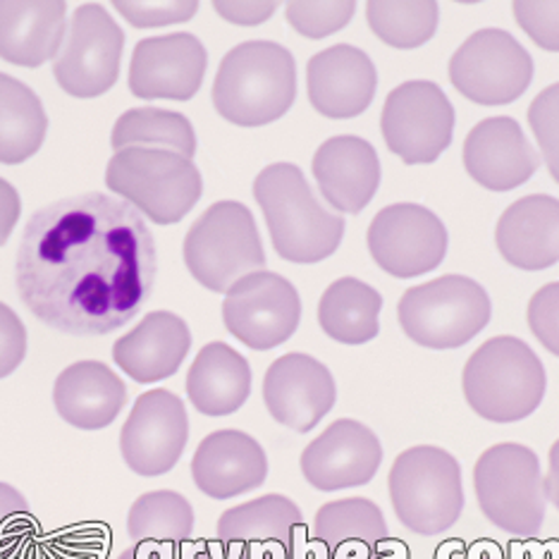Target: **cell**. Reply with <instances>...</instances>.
<instances>
[{
    "instance_id": "obj_31",
    "label": "cell",
    "mask_w": 559,
    "mask_h": 559,
    "mask_svg": "<svg viewBox=\"0 0 559 559\" xmlns=\"http://www.w3.org/2000/svg\"><path fill=\"white\" fill-rule=\"evenodd\" d=\"M48 118L32 88L0 72V163L20 165L41 148Z\"/></svg>"
},
{
    "instance_id": "obj_4",
    "label": "cell",
    "mask_w": 559,
    "mask_h": 559,
    "mask_svg": "<svg viewBox=\"0 0 559 559\" xmlns=\"http://www.w3.org/2000/svg\"><path fill=\"white\" fill-rule=\"evenodd\" d=\"M462 388L466 404L490 424H516L538 409L548 388L545 366L524 340L490 337L468 357Z\"/></svg>"
},
{
    "instance_id": "obj_46",
    "label": "cell",
    "mask_w": 559,
    "mask_h": 559,
    "mask_svg": "<svg viewBox=\"0 0 559 559\" xmlns=\"http://www.w3.org/2000/svg\"><path fill=\"white\" fill-rule=\"evenodd\" d=\"M118 559H182V552L170 548H156V545H134L124 550Z\"/></svg>"
},
{
    "instance_id": "obj_10",
    "label": "cell",
    "mask_w": 559,
    "mask_h": 559,
    "mask_svg": "<svg viewBox=\"0 0 559 559\" xmlns=\"http://www.w3.org/2000/svg\"><path fill=\"white\" fill-rule=\"evenodd\" d=\"M533 80V58L510 32L480 29L454 50L450 82L478 106H507L524 96Z\"/></svg>"
},
{
    "instance_id": "obj_32",
    "label": "cell",
    "mask_w": 559,
    "mask_h": 559,
    "mask_svg": "<svg viewBox=\"0 0 559 559\" xmlns=\"http://www.w3.org/2000/svg\"><path fill=\"white\" fill-rule=\"evenodd\" d=\"M194 510L185 495L175 490H154L136 498L127 514V533L136 545L180 548L192 538Z\"/></svg>"
},
{
    "instance_id": "obj_19",
    "label": "cell",
    "mask_w": 559,
    "mask_h": 559,
    "mask_svg": "<svg viewBox=\"0 0 559 559\" xmlns=\"http://www.w3.org/2000/svg\"><path fill=\"white\" fill-rule=\"evenodd\" d=\"M304 531L299 507L271 492L223 512L218 543L239 559H292Z\"/></svg>"
},
{
    "instance_id": "obj_29",
    "label": "cell",
    "mask_w": 559,
    "mask_h": 559,
    "mask_svg": "<svg viewBox=\"0 0 559 559\" xmlns=\"http://www.w3.org/2000/svg\"><path fill=\"white\" fill-rule=\"evenodd\" d=\"M388 536L383 512L368 498L328 502L313 519V538L330 559H376Z\"/></svg>"
},
{
    "instance_id": "obj_37",
    "label": "cell",
    "mask_w": 559,
    "mask_h": 559,
    "mask_svg": "<svg viewBox=\"0 0 559 559\" xmlns=\"http://www.w3.org/2000/svg\"><path fill=\"white\" fill-rule=\"evenodd\" d=\"M36 519L20 490L0 483V559H8L32 536Z\"/></svg>"
},
{
    "instance_id": "obj_9",
    "label": "cell",
    "mask_w": 559,
    "mask_h": 559,
    "mask_svg": "<svg viewBox=\"0 0 559 559\" xmlns=\"http://www.w3.org/2000/svg\"><path fill=\"white\" fill-rule=\"evenodd\" d=\"M490 297L476 280L442 275L406 289L397 304L404 335L426 349H460L490 323Z\"/></svg>"
},
{
    "instance_id": "obj_41",
    "label": "cell",
    "mask_w": 559,
    "mask_h": 559,
    "mask_svg": "<svg viewBox=\"0 0 559 559\" xmlns=\"http://www.w3.org/2000/svg\"><path fill=\"white\" fill-rule=\"evenodd\" d=\"M27 354V328L8 304L0 301V380L12 376Z\"/></svg>"
},
{
    "instance_id": "obj_16",
    "label": "cell",
    "mask_w": 559,
    "mask_h": 559,
    "mask_svg": "<svg viewBox=\"0 0 559 559\" xmlns=\"http://www.w3.org/2000/svg\"><path fill=\"white\" fill-rule=\"evenodd\" d=\"M209 53L194 34L151 36L136 44L130 92L142 100H189L206 78Z\"/></svg>"
},
{
    "instance_id": "obj_12",
    "label": "cell",
    "mask_w": 559,
    "mask_h": 559,
    "mask_svg": "<svg viewBox=\"0 0 559 559\" xmlns=\"http://www.w3.org/2000/svg\"><path fill=\"white\" fill-rule=\"evenodd\" d=\"M380 132L406 165L436 163L452 144L454 108L436 82H404L385 98Z\"/></svg>"
},
{
    "instance_id": "obj_1",
    "label": "cell",
    "mask_w": 559,
    "mask_h": 559,
    "mask_svg": "<svg viewBox=\"0 0 559 559\" xmlns=\"http://www.w3.org/2000/svg\"><path fill=\"white\" fill-rule=\"evenodd\" d=\"M156 239L144 215L106 194L48 203L32 215L17 249L20 297L66 335H108L154 295Z\"/></svg>"
},
{
    "instance_id": "obj_24",
    "label": "cell",
    "mask_w": 559,
    "mask_h": 559,
    "mask_svg": "<svg viewBox=\"0 0 559 559\" xmlns=\"http://www.w3.org/2000/svg\"><path fill=\"white\" fill-rule=\"evenodd\" d=\"M192 349V333L185 319L173 311H151L130 333L112 347L122 373L142 385L158 383L177 373Z\"/></svg>"
},
{
    "instance_id": "obj_40",
    "label": "cell",
    "mask_w": 559,
    "mask_h": 559,
    "mask_svg": "<svg viewBox=\"0 0 559 559\" xmlns=\"http://www.w3.org/2000/svg\"><path fill=\"white\" fill-rule=\"evenodd\" d=\"M528 328L533 337L559 357V283L543 285L528 301Z\"/></svg>"
},
{
    "instance_id": "obj_42",
    "label": "cell",
    "mask_w": 559,
    "mask_h": 559,
    "mask_svg": "<svg viewBox=\"0 0 559 559\" xmlns=\"http://www.w3.org/2000/svg\"><path fill=\"white\" fill-rule=\"evenodd\" d=\"M275 0H215L213 10L237 27H259L275 15Z\"/></svg>"
},
{
    "instance_id": "obj_33",
    "label": "cell",
    "mask_w": 559,
    "mask_h": 559,
    "mask_svg": "<svg viewBox=\"0 0 559 559\" xmlns=\"http://www.w3.org/2000/svg\"><path fill=\"white\" fill-rule=\"evenodd\" d=\"M112 148H158L192 160L197 154L194 127L182 112L163 108H132L122 112L110 134Z\"/></svg>"
},
{
    "instance_id": "obj_3",
    "label": "cell",
    "mask_w": 559,
    "mask_h": 559,
    "mask_svg": "<svg viewBox=\"0 0 559 559\" xmlns=\"http://www.w3.org/2000/svg\"><path fill=\"white\" fill-rule=\"evenodd\" d=\"M297 98L295 56L275 41H245L221 62L213 82V106L237 127L280 120Z\"/></svg>"
},
{
    "instance_id": "obj_25",
    "label": "cell",
    "mask_w": 559,
    "mask_h": 559,
    "mask_svg": "<svg viewBox=\"0 0 559 559\" xmlns=\"http://www.w3.org/2000/svg\"><path fill=\"white\" fill-rule=\"evenodd\" d=\"M495 245L514 269H550L559 261V199L531 194L514 201L495 227Z\"/></svg>"
},
{
    "instance_id": "obj_8",
    "label": "cell",
    "mask_w": 559,
    "mask_h": 559,
    "mask_svg": "<svg viewBox=\"0 0 559 559\" xmlns=\"http://www.w3.org/2000/svg\"><path fill=\"white\" fill-rule=\"evenodd\" d=\"M474 488L480 512L512 536H536L543 528L548 495L538 454L526 444L500 442L478 456Z\"/></svg>"
},
{
    "instance_id": "obj_5",
    "label": "cell",
    "mask_w": 559,
    "mask_h": 559,
    "mask_svg": "<svg viewBox=\"0 0 559 559\" xmlns=\"http://www.w3.org/2000/svg\"><path fill=\"white\" fill-rule=\"evenodd\" d=\"M390 502L404 528L438 536L452 528L464 510L462 466L436 444L404 450L390 468Z\"/></svg>"
},
{
    "instance_id": "obj_34",
    "label": "cell",
    "mask_w": 559,
    "mask_h": 559,
    "mask_svg": "<svg viewBox=\"0 0 559 559\" xmlns=\"http://www.w3.org/2000/svg\"><path fill=\"white\" fill-rule=\"evenodd\" d=\"M440 8L433 0H371L366 3V22L380 41L412 50L433 39Z\"/></svg>"
},
{
    "instance_id": "obj_28",
    "label": "cell",
    "mask_w": 559,
    "mask_h": 559,
    "mask_svg": "<svg viewBox=\"0 0 559 559\" xmlns=\"http://www.w3.org/2000/svg\"><path fill=\"white\" fill-rule=\"evenodd\" d=\"M187 395L201 414L230 416L251 395V366L225 342H209L189 368Z\"/></svg>"
},
{
    "instance_id": "obj_26",
    "label": "cell",
    "mask_w": 559,
    "mask_h": 559,
    "mask_svg": "<svg viewBox=\"0 0 559 559\" xmlns=\"http://www.w3.org/2000/svg\"><path fill=\"white\" fill-rule=\"evenodd\" d=\"M68 34V3H10L0 0V58L17 68L56 60Z\"/></svg>"
},
{
    "instance_id": "obj_7",
    "label": "cell",
    "mask_w": 559,
    "mask_h": 559,
    "mask_svg": "<svg viewBox=\"0 0 559 559\" xmlns=\"http://www.w3.org/2000/svg\"><path fill=\"white\" fill-rule=\"evenodd\" d=\"M106 185L156 225L185 221L203 192L194 160L158 148L118 151L106 168Z\"/></svg>"
},
{
    "instance_id": "obj_6",
    "label": "cell",
    "mask_w": 559,
    "mask_h": 559,
    "mask_svg": "<svg viewBox=\"0 0 559 559\" xmlns=\"http://www.w3.org/2000/svg\"><path fill=\"white\" fill-rule=\"evenodd\" d=\"M185 265L199 285L227 295L237 280L265 269L261 235L251 211L239 201H218L189 227Z\"/></svg>"
},
{
    "instance_id": "obj_38",
    "label": "cell",
    "mask_w": 559,
    "mask_h": 559,
    "mask_svg": "<svg viewBox=\"0 0 559 559\" xmlns=\"http://www.w3.org/2000/svg\"><path fill=\"white\" fill-rule=\"evenodd\" d=\"M120 15L136 29L168 27L192 20L199 12L197 0H175V3H139V0H116L112 3Z\"/></svg>"
},
{
    "instance_id": "obj_43",
    "label": "cell",
    "mask_w": 559,
    "mask_h": 559,
    "mask_svg": "<svg viewBox=\"0 0 559 559\" xmlns=\"http://www.w3.org/2000/svg\"><path fill=\"white\" fill-rule=\"evenodd\" d=\"M20 213H22V199L17 194V189L0 177V247L5 245L12 230H15Z\"/></svg>"
},
{
    "instance_id": "obj_14",
    "label": "cell",
    "mask_w": 559,
    "mask_h": 559,
    "mask_svg": "<svg viewBox=\"0 0 559 559\" xmlns=\"http://www.w3.org/2000/svg\"><path fill=\"white\" fill-rule=\"evenodd\" d=\"M368 251L392 277H418L448 257V227L418 203H392L368 225Z\"/></svg>"
},
{
    "instance_id": "obj_44",
    "label": "cell",
    "mask_w": 559,
    "mask_h": 559,
    "mask_svg": "<svg viewBox=\"0 0 559 559\" xmlns=\"http://www.w3.org/2000/svg\"><path fill=\"white\" fill-rule=\"evenodd\" d=\"M545 495H548V502H552L559 512V440L550 448V460H548V476H545Z\"/></svg>"
},
{
    "instance_id": "obj_30",
    "label": "cell",
    "mask_w": 559,
    "mask_h": 559,
    "mask_svg": "<svg viewBox=\"0 0 559 559\" xmlns=\"http://www.w3.org/2000/svg\"><path fill=\"white\" fill-rule=\"evenodd\" d=\"M383 297L359 277H340L319 301L321 330L342 345H366L380 333Z\"/></svg>"
},
{
    "instance_id": "obj_13",
    "label": "cell",
    "mask_w": 559,
    "mask_h": 559,
    "mask_svg": "<svg viewBox=\"0 0 559 559\" xmlns=\"http://www.w3.org/2000/svg\"><path fill=\"white\" fill-rule=\"evenodd\" d=\"M301 299L287 277L259 271L227 289L223 323L227 333L253 352H269L297 333Z\"/></svg>"
},
{
    "instance_id": "obj_23",
    "label": "cell",
    "mask_w": 559,
    "mask_h": 559,
    "mask_svg": "<svg viewBox=\"0 0 559 559\" xmlns=\"http://www.w3.org/2000/svg\"><path fill=\"white\" fill-rule=\"evenodd\" d=\"M311 170L323 199L337 213L357 215L380 187V160L373 144L354 134L328 139L319 146Z\"/></svg>"
},
{
    "instance_id": "obj_39",
    "label": "cell",
    "mask_w": 559,
    "mask_h": 559,
    "mask_svg": "<svg viewBox=\"0 0 559 559\" xmlns=\"http://www.w3.org/2000/svg\"><path fill=\"white\" fill-rule=\"evenodd\" d=\"M519 27L524 29L531 41L559 53V3L550 0H516L512 3Z\"/></svg>"
},
{
    "instance_id": "obj_35",
    "label": "cell",
    "mask_w": 559,
    "mask_h": 559,
    "mask_svg": "<svg viewBox=\"0 0 559 559\" xmlns=\"http://www.w3.org/2000/svg\"><path fill=\"white\" fill-rule=\"evenodd\" d=\"M354 12H357L354 0H335V3L295 0V3H287L285 17L289 27L307 39H325V36L345 29Z\"/></svg>"
},
{
    "instance_id": "obj_2",
    "label": "cell",
    "mask_w": 559,
    "mask_h": 559,
    "mask_svg": "<svg viewBox=\"0 0 559 559\" xmlns=\"http://www.w3.org/2000/svg\"><path fill=\"white\" fill-rule=\"evenodd\" d=\"M273 249L289 263H319L333 257L345 237V218L323 209L307 177L292 163H273L253 180Z\"/></svg>"
},
{
    "instance_id": "obj_21",
    "label": "cell",
    "mask_w": 559,
    "mask_h": 559,
    "mask_svg": "<svg viewBox=\"0 0 559 559\" xmlns=\"http://www.w3.org/2000/svg\"><path fill=\"white\" fill-rule=\"evenodd\" d=\"M307 88L311 106L323 118L349 120L373 104L378 72L361 48L337 44L309 60Z\"/></svg>"
},
{
    "instance_id": "obj_22",
    "label": "cell",
    "mask_w": 559,
    "mask_h": 559,
    "mask_svg": "<svg viewBox=\"0 0 559 559\" xmlns=\"http://www.w3.org/2000/svg\"><path fill=\"white\" fill-rule=\"evenodd\" d=\"M269 476V456L259 440L241 430H215L194 452L192 478L213 500H230L257 490Z\"/></svg>"
},
{
    "instance_id": "obj_20",
    "label": "cell",
    "mask_w": 559,
    "mask_h": 559,
    "mask_svg": "<svg viewBox=\"0 0 559 559\" xmlns=\"http://www.w3.org/2000/svg\"><path fill=\"white\" fill-rule=\"evenodd\" d=\"M468 177L490 192H512L536 175L540 156L514 118L478 122L462 148Z\"/></svg>"
},
{
    "instance_id": "obj_15",
    "label": "cell",
    "mask_w": 559,
    "mask_h": 559,
    "mask_svg": "<svg viewBox=\"0 0 559 559\" xmlns=\"http://www.w3.org/2000/svg\"><path fill=\"white\" fill-rule=\"evenodd\" d=\"M189 440L185 402L170 390L144 392L120 433L124 464L139 476H163L180 462Z\"/></svg>"
},
{
    "instance_id": "obj_11",
    "label": "cell",
    "mask_w": 559,
    "mask_h": 559,
    "mask_svg": "<svg viewBox=\"0 0 559 559\" xmlns=\"http://www.w3.org/2000/svg\"><path fill=\"white\" fill-rule=\"evenodd\" d=\"M124 34L110 12L84 3L68 24L66 41L53 62V78L74 98H96L118 82Z\"/></svg>"
},
{
    "instance_id": "obj_45",
    "label": "cell",
    "mask_w": 559,
    "mask_h": 559,
    "mask_svg": "<svg viewBox=\"0 0 559 559\" xmlns=\"http://www.w3.org/2000/svg\"><path fill=\"white\" fill-rule=\"evenodd\" d=\"M182 559H239L227 552L221 543H199L182 550Z\"/></svg>"
},
{
    "instance_id": "obj_47",
    "label": "cell",
    "mask_w": 559,
    "mask_h": 559,
    "mask_svg": "<svg viewBox=\"0 0 559 559\" xmlns=\"http://www.w3.org/2000/svg\"><path fill=\"white\" fill-rule=\"evenodd\" d=\"M495 559H502V555H500V552H498V555H495Z\"/></svg>"
},
{
    "instance_id": "obj_27",
    "label": "cell",
    "mask_w": 559,
    "mask_h": 559,
    "mask_svg": "<svg viewBox=\"0 0 559 559\" xmlns=\"http://www.w3.org/2000/svg\"><path fill=\"white\" fill-rule=\"evenodd\" d=\"M127 402L120 376L100 361H78L56 378L53 404L66 424L80 430L108 428Z\"/></svg>"
},
{
    "instance_id": "obj_17",
    "label": "cell",
    "mask_w": 559,
    "mask_h": 559,
    "mask_svg": "<svg viewBox=\"0 0 559 559\" xmlns=\"http://www.w3.org/2000/svg\"><path fill=\"white\" fill-rule=\"evenodd\" d=\"M337 400L330 368L309 354L292 352L275 359L263 378L265 409L280 426L309 433L330 414Z\"/></svg>"
},
{
    "instance_id": "obj_18",
    "label": "cell",
    "mask_w": 559,
    "mask_h": 559,
    "mask_svg": "<svg viewBox=\"0 0 559 559\" xmlns=\"http://www.w3.org/2000/svg\"><path fill=\"white\" fill-rule=\"evenodd\" d=\"M301 474L323 492L359 488L371 483L383 464V444L371 428L337 418L301 452Z\"/></svg>"
},
{
    "instance_id": "obj_36",
    "label": "cell",
    "mask_w": 559,
    "mask_h": 559,
    "mask_svg": "<svg viewBox=\"0 0 559 559\" xmlns=\"http://www.w3.org/2000/svg\"><path fill=\"white\" fill-rule=\"evenodd\" d=\"M528 124L540 146L543 160L548 165L552 180L559 185V82L543 88L531 100Z\"/></svg>"
}]
</instances>
